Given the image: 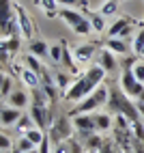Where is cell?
Wrapping results in <instances>:
<instances>
[{
    "mask_svg": "<svg viewBox=\"0 0 144 153\" xmlns=\"http://www.w3.org/2000/svg\"><path fill=\"white\" fill-rule=\"evenodd\" d=\"M32 149H37V145H35L30 138H26V136L22 134V138L17 140V145H15L13 153H26V151H32Z\"/></svg>",
    "mask_w": 144,
    "mask_h": 153,
    "instance_id": "cell-24",
    "label": "cell"
},
{
    "mask_svg": "<svg viewBox=\"0 0 144 153\" xmlns=\"http://www.w3.org/2000/svg\"><path fill=\"white\" fill-rule=\"evenodd\" d=\"M103 17L106 15H92L90 17V26H92V30H97V33H103V30H106V22H103Z\"/></svg>",
    "mask_w": 144,
    "mask_h": 153,
    "instance_id": "cell-30",
    "label": "cell"
},
{
    "mask_svg": "<svg viewBox=\"0 0 144 153\" xmlns=\"http://www.w3.org/2000/svg\"><path fill=\"white\" fill-rule=\"evenodd\" d=\"M106 48L112 50L114 54H129V43H127V39H123V37H108Z\"/></svg>",
    "mask_w": 144,
    "mask_h": 153,
    "instance_id": "cell-15",
    "label": "cell"
},
{
    "mask_svg": "<svg viewBox=\"0 0 144 153\" xmlns=\"http://www.w3.org/2000/svg\"><path fill=\"white\" fill-rule=\"evenodd\" d=\"M108 97H110V88L108 86H97L88 97H84L82 101H78V106L71 110V117H78V114H86V112H95L99 106L108 104Z\"/></svg>",
    "mask_w": 144,
    "mask_h": 153,
    "instance_id": "cell-3",
    "label": "cell"
},
{
    "mask_svg": "<svg viewBox=\"0 0 144 153\" xmlns=\"http://www.w3.org/2000/svg\"><path fill=\"white\" fill-rule=\"evenodd\" d=\"M58 17L63 19V22H65L71 30H73L75 35H80V37L88 35L90 30H92L90 19L82 13V11H78V9H60V11H58Z\"/></svg>",
    "mask_w": 144,
    "mask_h": 153,
    "instance_id": "cell-4",
    "label": "cell"
},
{
    "mask_svg": "<svg viewBox=\"0 0 144 153\" xmlns=\"http://www.w3.org/2000/svg\"><path fill=\"white\" fill-rule=\"evenodd\" d=\"M116 2H120V0H116Z\"/></svg>",
    "mask_w": 144,
    "mask_h": 153,
    "instance_id": "cell-41",
    "label": "cell"
},
{
    "mask_svg": "<svg viewBox=\"0 0 144 153\" xmlns=\"http://www.w3.org/2000/svg\"><path fill=\"white\" fill-rule=\"evenodd\" d=\"M63 56H65V43H54L49 45V58H52L54 65L63 63Z\"/></svg>",
    "mask_w": 144,
    "mask_h": 153,
    "instance_id": "cell-21",
    "label": "cell"
},
{
    "mask_svg": "<svg viewBox=\"0 0 144 153\" xmlns=\"http://www.w3.org/2000/svg\"><path fill=\"white\" fill-rule=\"evenodd\" d=\"M24 114H22V110L19 108H13V106H2V110H0V123H2V127H7V125H13V123H17L19 119H22Z\"/></svg>",
    "mask_w": 144,
    "mask_h": 153,
    "instance_id": "cell-12",
    "label": "cell"
},
{
    "mask_svg": "<svg viewBox=\"0 0 144 153\" xmlns=\"http://www.w3.org/2000/svg\"><path fill=\"white\" fill-rule=\"evenodd\" d=\"M95 121H97V131L114 129V117L112 114H95Z\"/></svg>",
    "mask_w": 144,
    "mask_h": 153,
    "instance_id": "cell-20",
    "label": "cell"
},
{
    "mask_svg": "<svg viewBox=\"0 0 144 153\" xmlns=\"http://www.w3.org/2000/svg\"><path fill=\"white\" fill-rule=\"evenodd\" d=\"M35 127H37V123L32 121V117H30V114H24L22 119L17 121V129H19V134H26V131L35 129Z\"/></svg>",
    "mask_w": 144,
    "mask_h": 153,
    "instance_id": "cell-26",
    "label": "cell"
},
{
    "mask_svg": "<svg viewBox=\"0 0 144 153\" xmlns=\"http://www.w3.org/2000/svg\"><path fill=\"white\" fill-rule=\"evenodd\" d=\"M116 9H118L116 0H106V4L101 7V15H112V13H116Z\"/></svg>",
    "mask_w": 144,
    "mask_h": 153,
    "instance_id": "cell-31",
    "label": "cell"
},
{
    "mask_svg": "<svg viewBox=\"0 0 144 153\" xmlns=\"http://www.w3.org/2000/svg\"><path fill=\"white\" fill-rule=\"evenodd\" d=\"M86 153H99V151H86Z\"/></svg>",
    "mask_w": 144,
    "mask_h": 153,
    "instance_id": "cell-39",
    "label": "cell"
},
{
    "mask_svg": "<svg viewBox=\"0 0 144 153\" xmlns=\"http://www.w3.org/2000/svg\"><path fill=\"white\" fill-rule=\"evenodd\" d=\"M73 129H75V125L69 117H56L47 129V136L54 145H58V142H67L73 138Z\"/></svg>",
    "mask_w": 144,
    "mask_h": 153,
    "instance_id": "cell-5",
    "label": "cell"
},
{
    "mask_svg": "<svg viewBox=\"0 0 144 153\" xmlns=\"http://www.w3.org/2000/svg\"><path fill=\"white\" fill-rule=\"evenodd\" d=\"M138 101H144V91L140 93V97H138Z\"/></svg>",
    "mask_w": 144,
    "mask_h": 153,
    "instance_id": "cell-37",
    "label": "cell"
},
{
    "mask_svg": "<svg viewBox=\"0 0 144 153\" xmlns=\"http://www.w3.org/2000/svg\"><path fill=\"white\" fill-rule=\"evenodd\" d=\"M19 45H22V41H19V35H15V37L2 39V48H0V50H4V52H9V54H15L17 50H19Z\"/></svg>",
    "mask_w": 144,
    "mask_h": 153,
    "instance_id": "cell-22",
    "label": "cell"
},
{
    "mask_svg": "<svg viewBox=\"0 0 144 153\" xmlns=\"http://www.w3.org/2000/svg\"><path fill=\"white\" fill-rule=\"evenodd\" d=\"M54 80H56V84H58V88H60V95H65V93H67V88L73 84L71 76H69V74H63V71H58Z\"/></svg>",
    "mask_w": 144,
    "mask_h": 153,
    "instance_id": "cell-23",
    "label": "cell"
},
{
    "mask_svg": "<svg viewBox=\"0 0 144 153\" xmlns=\"http://www.w3.org/2000/svg\"><path fill=\"white\" fill-rule=\"evenodd\" d=\"M136 106H138V112H140V117L144 121V101H136Z\"/></svg>",
    "mask_w": 144,
    "mask_h": 153,
    "instance_id": "cell-36",
    "label": "cell"
},
{
    "mask_svg": "<svg viewBox=\"0 0 144 153\" xmlns=\"http://www.w3.org/2000/svg\"><path fill=\"white\" fill-rule=\"evenodd\" d=\"M133 74H136V78L140 80V82H144V63H142V60L133 65Z\"/></svg>",
    "mask_w": 144,
    "mask_h": 153,
    "instance_id": "cell-34",
    "label": "cell"
},
{
    "mask_svg": "<svg viewBox=\"0 0 144 153\" xmlns=\"http://www.w3.org/2000/svg\"><path fill=\"white\" fill-rule=\"evenodd\" d=\"M80 136V140L84 142V147H86V151H99L101 147H103V142H106V138L99 134V131H90V134H78Z\"/></svg>",
    "mask_w": 144,
    "mask_h": 153,
    "instance_id": "cell-11",
    "label": "cell"
},
{
    "mask_svg": "<svg viewBox=\"0 0 144 153\" xmlns=\"http://www.w3.org/2000/svg\"><path fill=\"white\" fill-rule=\"evenodd\" d=\"M11 86H13V80L2 71V84H0V97L2 99H7L9 95H11Z\"/></svg>",
    "mask_w": 144,
    "mask_h": 153,
    "instance_id": "cell-29",
    "label": "cell"
},
{
    "mask_svg": "<svg viewBox=\"0 0 144 153\" xmlns=\"http://www.w3.org/2000/svg\"><path fill=\"white\" fill-rule=\"evenodd\" d=\"M28 52L43 60V58H49V45L45 41H41V39H32V41L28 43Z\"/></svg>",
    "mask_w": 144,
    "mask_h": 153,
    "instance_id": "cell-16",
    "label": "cell"
},
{
    "mask_svg": "<svg viewBox=\"0 0 144 153\" xmlns=\"http://www.w3.org/2000/svg\"><path fill=\"white\" fill-rule=\"evenodd\" d=\"M52 153H71V147H69V142H58V145L54 147Z\"/></svg>",
    "mask_w": 144,
    "mask_h": 153,
    "instance_id": "cell-35",
    "label": "cell"
},
{
    "mask_svg": "<svg viewBox=\"0 0 144 153\" xmlns=\"http://www.w3.org/2000/svg\"><path fill=\"white\" fill-rule=\"evenodd\" d=\"M17 26H19V35L30 39L35 35V26H32V19H30V15L24 11V9L17 7Z\"/></svg>",
    "mask_w": 144,
    "mask_h": 153,
    "instance_id": "cell-10",
    "label": "cell"
},
{
    "mask_svg": "<svg viewBox=\"0 0 144 153\" xmlns=\"http://www.w3.org/2000/svg\"><path fill=\"white\" fill-rule=\"evenodd\" d=\"M60 9H78L82 0H56Z\"/></svg>",
    "mask_w": 144,
    "mask_h": 153,
    "instance_id": "cell-32",
    "label": "cell"
},
{
    "mask_svg": "<svg viewBox=\"0 0 144 153\" xmlns=\"http://www.w3.org/2000/svg\"><path fill=\"white\" fill-rule=\"evenodd\" d=\"M49 145H52V140H49V136L45 134V138L41 140V145L37 147V149H39V153H52V151H49Z\"/></svg>",
    "mask_w": 144,
    "mask_h": 153,
    "instance_id": "cell-33",
    "label": "cell"
},
{
    "mask_svg": "<svg viewBox=\"0 0 144 153\" xmlns=\"http://www.w3.org/2000/svg\"><path fill=\"white\" fill-rule=\"evenodd\" d=\"M19 76H22V82L26 86H30V88L41 86V78H39V74H35L32 69H22V71H19Z\"/></svg>",
    "mask_w": 144,
    "mask_h": 153,
    "instance_id": "cell-19",
    "label": "cell"
},
{
    "mask_svg": "<svg viewBox=\"0 0 144 153\" xmlns=\"http://www.w3.org/2000/svg\"><path fill=\"white\" fill-rule=\"evenodd\" d=\"M140 56H144V50H142V54H140Z\"/></svg>",
    "mask_w": 144,
    "mask_h": 153,
    "instance_id": "cell-40",
    "label": "cell"
},
{
    "mask_svg": "<svg viewBox=\"0 0 144 153\" xmlns=\"http://www.w3.org/2000/svg\"><path fill=\"white\" fill-rule=\"evenodd\" d=\"M26 153H39V149H32V151H26Z\"/></svg>",
    "mask_w": 144,
    "mask_h": 153,
    "instance_id": "cell-38",
    "label": "cell"
},
{
    "mask_svg": "<svg viewBox=\"0 0 144 153\" xmlns=\"http://www.w3.org/2000/svg\"><path fill=\"white\" fill-rule=\"evenodd\" d=\"M35 4L39 7V9H43V11L52 17L54 15V11H56V7H58V2L56 0H35Z\"/></svg>",
    "mask_w": 144,
    "mask_h": 153,
    "instance_id": "cell-27",
    "label": "cell"
},
{
    "mask_svg": "<svg viewBox=\"0 0 144 153\" xmlns=\"http://www.w3.org/2000/svg\"><path fill=\"white\" fill-rule=\"evenodd\" d=\"M106 106L110 108V114L112 117L123 114V117H127L131 121V125L138 123V121H142L136 101L123 91V86H110V97H108V104Z\"/></svg>",
    "mask_w": 144,
    "mask_h": 153,
    "instance_id": "cell-2",
    "label": "cell"
},
{
    "mask_svg": "<svg viewBox=\"0 0 144 153\" xmlns=\"http://www.w3.org/2000/svg\"><path fill=\"white\" fill-rule=\"evenodd\" d=\"M95 50H97V45H95V43H84V45H78V48H73V58L78 60V65H84V63H88V60L92 58Z\"/></svg>",
    "mask_w": 144,
    "mask_h": 153,
    "instance_id": "cell-13",
    "label": "cell"
},
{
    "mask_svg": "<svg viewBox=\"0 0 144 153\" xmlns=\"http://www.w3.org/2000/svg\"><path fill=\"white\" fill-rule=\"evenodd\" d=\"M73 125H75V131H78V134H90V131H97L95 112H86V114L73 117Z\"/></svg>",
    "mask_w": 144,
    "mask_h": 153,
    "instance_id": "cell-8",
    "label": "cell"
},
{
    "mask_svg": "<svg viewBox=\"0 0 144 153\" xmlns=\"http://www.w3.org/2000/svg\"><path fill=\"white\" fill-rule=\"evenodd\" d=\"M17 19V9L13 7V0H0V26H9Z\"/></svg>",
    "mask_w": 144,
    "mask_h": 153,
    "instance_id": "cell-9",
    "label": "cell"
},
{
    "mask_svg": "<svg viewBox=\"0 0 144 153\" xmlns=\"http://www.w3.org/2000/svg\"><path fill=\"white\" fill-rule=\"evenodd\" d=\"M26 104H30V95L26 91H13V93L9 95V106L22 110V108H26Z\"/></svg>",
    "mask_w": 144,
    "mask_h": 153,
    "instance_id": "cell-17",
    "label": "cell"
},
{
    "mask_svg": "<svg viewBox=\"0 0 144 153\" xmlns=\"http://www.w3.org/2000/svg\"><path fill=\"white\" fill-rule=\"evenodd\" d=\"M99 65L103 67L108 74H114L116 67H118L116 58H114V52H112V50H108V48H103V50L99 52Z\"/></svg>",
    "mask_w": 144,
    "mask_h": 153,
    "instance_id": "cell-14",
    "label": "cell"
},
{
    "mask_svg": "<svg viewBox=\"0 0 144 153\" xmlns=\"http://www.w3.org/2000/svg\"><path fill=\"white\" fill-rule=\"evenodd\" d=\"M120 86H123V91H125L131 99H138L140 93L144 91V82H140V80L136 78L133 69H123V74H120Z\"/></svg>",
    "mask_w": 144,
    "mask_h": 153,
    "instance_id": "cell-6",
    "label": "cell"
},
{
    "mask_svg": "<svg viewBox=\"0 0 144 153\" xmlns=\"http://www.w3.org/2000/svg\"><path fill=\"white\" fill-rule=\"evenodd\" d=\"M106 76H108V71L101 67L99 63H97V65H90L84 74H80V76L73 80V84L67 88V93L63 95V99H65V101H82L84 97H88L97 86L103 84Z\"/></svg>",
    "mask_w": 144,
    "mask_h": 153,
    "instance_id": "cell-1",
    "label": "cell"
},
{
    "mask_svg": "<svg viewBox=\"0 0 144 153\" xmlns=\"http://www.w3.org/2000/svg\"><path fill=\"white\" fill-rule=\"evenodd\" d=\"M26 67H28V69H32L35 74H39V76L43 74V69H45L43 63H41V58L35 56V54H28V56H26Z\"/></svg>",
    "mask_w": 144,
    "mask_h": 153,
    "instance_id": "cell-25",
    "label": "cell"
},
{
    "mask_svg": "<svg viewBox=\"0 0 144 153\" xmlns=\"http://www.w3.org/2000/svg\"><path fill=\"white\" fill-rule=\"evenodd\" d=\"M47 93L41 86H35V88H30V106H47Z\"/></svg>",
    "mask_w": 144,
    "mask_h": 153,
    "instance_id": "cell-18",
    "label": "cell"
},
{
    "mask_svg": "<svg viewBox=\"0 0 144 153\" xmlns=\"http://www.w3.org/2000/svg\"><path fill=\"white\" fill-rule=\"evenodd\" d=\"M131 50H133V54H142V50H144V28H140L136 33L133 43H131Z\"/></svg>",
    "mask_w": 144,
    "mask_h": 153,
    "instance_id": "cell-28",
    "label": "cell"
},
{
    "mask_svg": "<svg viewBox=\"0 0 144 153\" xmlns=\"http://www.w3.org/2000/svg\"><path fill=\"white\" fill-rule=\"evenodd\" d=\"M28 114L32 117V121L37 123V127L43 129V131H47L49 125H52V121H54L49 106H30V112H28Z\"/></svg>",
    "mask_w": 144,
    "mask_h": 153,
    "instance_id": "cell-7",
    "label": "cell"
}]
</instances>
